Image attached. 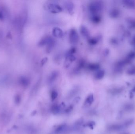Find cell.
<instances>
[{
  "label": "cell",
  "mask_w": 135,
  "mask_h": 134,
  "mask_svg": "<svg viewBox=\"0 0 135 134\" xmlns=\"http://www.w3.org/2000/svg\"><path fill=\"white\" fill-rule=\"evenodd\" d=\"M52 32L53 36L57 38H61L64 36V33L62 30L58 27L54 28Z\"/></svg>",
  "instance_id": "8992f818"
},
{
  "label": "cell",
  "mask_w": 135,
  "mask_h": 134,
  "mask_svg": "<svg viewBox=\"0 0 135 134\" xmlns=\"http://www.w3.org/2000/svg\"><path fill=\"white\" fill-rule=\"evenodd\" d=\"M58 73L56 71H54L51 74L49 77L48 82L49 83H52L55 80L57 77H58Z\"/></svg>",
  "instance_id": "30bf717a"
},
{
  "label": "cell",
  "mask_w": 135,
  "mask_h": 134,
  "mask_svg": "<svg viewBox=\"0 0 135 134\" xmlns=\"http://www.w3.org/2000/svg\"><path fill=\"white\" fill-rule=\"evenodd\" d=\"M123 3L125 6L130 8L135 7V1L133 0H123Z\"/></svg>",
  "instance_id": "9c48e42d"
},
{
  "label": "cell",
  "mask_w": 135,
  "mask_h": 134,
  "mask_svg": "<svg viewBox=\"0 0 135 134\" xmlns=\"http://www.w3.org/2000/svg\"><path fill=\"white\" fill-rule=\"evenodd\" d=\"M135 57V52H130L128 56H127V59L128 60L130 61L134 58Z\"/></svg>",
  "instance_id": "ffe728a7"
},
{
  "label": "cell",
  "mask_w": 135,
  "mask_h": 134,
  "mask_svg": "<svg viewBox=\"0 0 135 134\" xmlns=\"http://www.w3.org/2000/svg\"><path fill=\"white\" fill-rule=\"evenodd\" d=\"M103 8V3L100 1H94L89 4L88 9L91 15L99 14Z\"/></svg>",
  "instance_id": "6da1fadb"
},
{
  "label": "cell",
  "mask_w": 135,
  "mask_h": 134,
  "mask_svg": "<svg viewBox=\"0 0 135 134\" xmlns=\"http://www.w3.org/2000/svg\"><path fill=\"white\" fill-rule=\"evenodd\" d=\"M52 111L55 114L58 113L60 111V107L58 105H55L52 107Z\"/></svg>",
  "instance_id": "ac0fdd59"
},
{
  "label": "cell",
  "mask_w": 135,
  "mask_h": 134,
  "mask_svg": "<svg viewBox=\"0 0 135 134\" xmlns=\"http://www.w3.org/2000/svg\"><path fill=\"white\" fill-rule=\"evenodd\" d=\"M44 8L46 10L53 13H59L62 10V8L55 3H46L45 4Z\"/></svg>",
  "instance_id": "7a4b0ae2"
},
{
  "label": "cell",
  "mask_w": 135,
  "mask_h": 134,
  "mask_svg": "<svg viewBox=\"0 0 135 134\" xmlns=\"http://www.w3.org/2000/svg\"><path fill=\"white\" fill-rule=\"evenodd\" d=\"M80 32L83 37L87 39H89L90 38V33L87 28L84 26L82 25L80 28Z\"/></svg>",
  "instance_id": "277c9868"
},
{
  "label": "cell",
  "mask_w": 135,
  "mask_h": 134,
  "mask_svg": "<svg viewBox=\"0 0 135 134\" xmlns=\"http://www.w3.org/2000/svg\"><path fill=\"white\" fill-rule=\"evenodd\" d=\"M120 12L119 10L116 9H112L110 12V16L113 18H116L119 15Z\"/></svg>",
  "instance_id": "5bb4252c"
},
{
  "label": "cell",
  "mask_w": 135,
  "mask_h": 134,
  "mask_svg": "<svg viewBox=\"0 0 135 134\" xmlns=\"http://www.w3.org/2000/svg\"><path fill=\"white\" fill-rule=\"evenodd\" d=\"M105 54H108V53H109L108 50H105Z\"/></svg>",
  "instance_id": "83f0119b"
},
{
  "label": "cell",
  "mask_w": 135,
  "mask_h": 134,
  "mask_svg": "<svg viewBox=\"0 0 135 134\" xmlns=\"http://www.w3.org/2000/svg\"><path fill=\"white\" fill-rule=\"evenodd\" d=\"M55 41L53 37L49 36L48 43L47 44V50L48 52H50L55 46Z\"/></svg>",
  "instance_id": "5b68a950"
},
{
  "label": "cell",
  "mask_w": 135,
  "mask_h": 134,
  "mask_svg": "<svg viewBox=\"0 0 135 134\" xmlns=\"http://www.w3.org/2000/svg\"><path fill=\"white\" fill-rule=\"evenodd\" d=\"M93 101H94V97H93V94L89 95V96H88L87 99H86L87 102L89 104L92 103Z\"/></svg>",
  "instance_id": "44dd1931"
},
{
  "label": "cell",
  "mask_w": 135,
  "mask_h": 134,
  "mask_svg": "<svg viewBox=\"0 0 135 134\" xmlns=\"http://www.w3.org/2000/svg\"><path fill=\"white\" fill-rule=\"evenodd\" d=\"M21 84L24 86H27L29 83V80L25 77H23L21 79Z\"/></svg>",
  "instance_id": "2e32d148"
},
{
  "label": "cell",
  "mask_w": 135,
  "mask_h": 134,
  "mask_svg": "<svg viewBox=\"0 0 135 134\" xmlns=\"http://www.w3.org/2000/svg\"><path fill=\"white\" fill-rule=\"evenodd\" d=\"M69 39L70 43L75 45L77 43L79 40V36L76 30L74 29H72L69 33Z\"/></svg>",
  "instance_id": "3957f363"
},
{
  "label": "cell",
  "mask_w": 135,
  "mask_h": 134,
  "mask_svg": "<svg viewBox=\"0 0 135 134\" xmlns=\"http://www.w3.org/2000/svg\"><path fill=\"white\" fill-rule=\"evenodd\" d=\"M85 66V62L84 60H81L80 61V62L79 63L78 67V69H80L83 68Z\"/></svg>",
  "instance_id": "7402d4cb"
},
{
  "label": "cell",
  "mask_w": 135,
  "mask_h": 134,
  "mask_svg": "<svg viewBox=\"0 0 135 134\" xmlns=\"http://www.w3.org/2000/svg\"><path fill=\"white\" fill-rule=\"evenodd\" d=\"M105 74V72L104 70H99L96 72L95 75V78L97 80H100L104 77Z\"/></svg>",
  "instance_id": "7c38bea8"
},
{
  "label": "cell",
  "mask_w": 135,
  "mask_h": 134,
  "mask_svg": "<svg viewBox=\"0 0 135 134\" xmlns=\"http://www.w3.org/2000/svg\"><path fill=\"white\" fill-rule=\"evenodd\" d=\"M98 38L95 37V38H90L88 39V42L89 44L91 45H95L98 43Z\"/></svg>",
  "instance_id": "e0dca14e"
},
{
  "label": "cell",
  "mask_w": 135,
  "mask_h": 134,
  "mask_svg": "<svg viewBox=\"0 0 135 134\" xmlns=\"http://www.w3.org/2000/svg\"><path fill=\"white\" fill-rule=\"evenodd\" d=\"M117 41L115 39H111V43H112L113 44H114V43H117Z\"/></svg>",
  "instance_id": "484cf974"
},
{
  "label": "cell",
  "mask_w": 135,
  "mask_h": 134,
  "mask_svg": "<svg viewBox=\"0 0 135 134\" xmlns=\"http://www.w3.org/2000/svg\"><path fill=\"white\" fill-rule=\"evenodd\" d=\"M58 96V93L56 91H53L51 94V99L52 100H54Z\"/></svg>",
  "instance_id": "603a6c76"
},
{
  "label": "cell",
  "mask_w": 135,
  "mask_h": 134,
  "mask_svg": "<svg viewBox=\"0 0 135 134\" xmlns=\"http://www.w3.org/2000/svg\"><path fill=\"white\" fill-rule=\"evenodd\" d=\"M127 73L129 75H132L135 74V67L129 69L127 71Z\"/></svg>",
  "instance_id": "cb8c5ba5"
},
{
  "label": "cell",
  "mask_w": 135,
  "mask_h": 134,
  "mask_svg": "<svg viewBox=\"0 0 135 134\" xmlns=\"http://www.w3.org/2000/svg\"><path fill=\"white\" fill-rule=\"evenodd\" d=\"M91 20L93 23L98 24L101 21V17L99 14L93 15L91 16Z\"/></svg>",
  "instance_id": "ba28073f"
},
{
  "label": "cell",
  "mask_w": 135,
  "mask_h": 134,
  "mask_svg": "<svg viewBox=\"0 0 135 134\" xmlns=\"http://www.w3.org/2000/svg\"><path fill=\"white\" fill-rule=\"evenodd\" d=\"M130 61L128 60L127 59H124L123 60H121L120 61H119L117 63V66L121 68V67L124 66L126 64H127Z\"/></svg>",
  "instance_id": "9a60e30c"
},
{
  "label": "cell",
  "mask_w": 135,
  "mask_h": 134,
  "mask_svg": "<svg viewBox=\"0 0 135 134\" xmlns=\"http://www.w3.org/2000/svg\"><path fill=\"white\" fill-rule=\"evenodd\" d=\"M132 43L135 46V36L133 37L132 41Z\"/></svg>",
  "instance_id": "4316f807"
},
{
  "label": "cell",
  "mask_w": 135,
  "mask_h": 134,
  "mask_svg": "<svg viewBox=\"0 0 135 134\" xmlns=\"http://www.w3.org/2000/svg\"><path fill=\"white\" fill-rule=\"evenodd\" d=\"M64 6L69 13H71L73 12L74 9V5L73 3L70 1H67L66 3H64Z\"/></svg>",
  "instance_id": "52a82bcc"
},
{
  "label": "cell",
  "mask_w": 135,
  "mask_h": 134,
  "mask_svg": "<svg viewBox=\"0 0 135 134\" xmlns=\"http://www.w3.org/2000/svg\"><path fill=\"white\" fill-rule=\"evenodd\" d=\"M132 92H135V87H134L133 89H132Z\"/></svg>",
  "instance_id": "f1b7e54d"
},
{
  "label": "cell",
  "mask_w": 135,
  "mask_h": 134,
  "mask_svg": "<svg viewBox=\"0 0 135 134\" xmlns=\"http://www.w3.org/2000/svg\"><path fill=\"white\" fill-rule=\"evenodd\" d=\"M49 37V36H45L42 38L38 42V46L40 47H42V46L46 45L47 43H48V40Z\"/></svg>",
  "instance_id": "8fae6325"
},
{
  "label": "cell",
  "mask_w": 135,
  "mask_h": 134,
  "mask_svg": "<svg viewBox=\"0 0 135 134\" xmlns=\"http://www.w3.org/2000/svg\"><path fill=\"white\" fill-rule=\"evenodd\" d=\"M47 60H48V59H47V58H44L42 60V65H43V64H44L47 61Z\"/></svg>",
  "instance_id": "d4e9b609"
},
{
  "label": "cell",
  "mask_w": 135,
  "mask_h": 134,
  "mask_svg": "<svg viewBox=\"0 0 135 134\" xmlns=\"http://www.w3.org/2000/svg\"><path fill=\"white\" fill-rule=\"evenodd\" d=\"M66 128V125H62L58 127L57 129L56 130V132L57 133H60L61 132L64 131L65 129Z\"/></svg>",
  "instance_id": "d6986e66"
},
{
  "label": "cell",
  "mask_w": 135,
  "mask_h": 134,
  "mask_svg": "<svg viewBox=\"0 0 135 134\" xmlns=\"http://www.w3.org/2000/svg\"><path fill=\"white\" fill-rule=\"evenodd\" d=\"M88 66V68L91 71H96L100 69V66L98 64L91 63L89 64Z\"/></svg>",
  "instance_id": "4fadbf2b"
}]
</instances>
